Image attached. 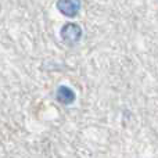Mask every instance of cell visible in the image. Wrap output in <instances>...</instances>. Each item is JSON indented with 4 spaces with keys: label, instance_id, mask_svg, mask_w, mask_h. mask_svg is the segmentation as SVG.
<instances>
[{
    "label": "cell",
    "instance_id": "obj_1",
    "mask_svg": "<svg viewBox=\"0 0 158 158\" xmlns=\"http://www.w3.org/2000/svg\"><path fill=\"white\" fill-rule=\"evenodd\" d=\"M82 35H83V29L79 24H75V22H67V24L63 25L60 31V36L63 39V42L68 46H74V44L79 43V40L82 39Z\"/></svg>",
    "mask_w": 158,
    "mask_h": 158
},
{
    "label": "cell",
    "instance_id": "obj_3",
    "mask_svg": "<svg viewBox=\"0 0 158 158\" xmlns=\"http://www.w3.org/2000/svg\"><path fill=\"white\" fill-rule=\"evenodd\" d=\"M56 98H57V101L60 104H63V106H71V104H74L75 100H77V94H75V92L69 86L61 85V86H58L57 90H56Z\"/></svg>",
    "mask_w": 158,
    "mask_h": 158
},
{
    "label": "cell",
    "instance_id": "obj_4",
    "mask_svg": "<svg viewBox=\"0 0 158 158\" xmlns=\"http://www.w3.org/2000/svg\"><path fill=\"white\" fill-rule=\"evenodd\" d=\"M0 11H2V6H0Z\"/></svg>",
    "mask_w": 158,
    "mask_h": 158
},
{
    "label": "cell",
    "instance_id": "obj_2",
    "mask_svg": "<svg viewBox=\"0 0 158 158\" xmlns=\"http://www.w3.org/2000/svg\"><path fill=\"white\" fill-rule=\"evenodd\" d=\"M56 6L63 15L75 18L82 10V0H57Z\"/></svg>",
    "mask_w": 158,
    "mask_h": 158
}]
</instances>
